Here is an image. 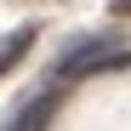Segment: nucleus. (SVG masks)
Here are the masks:
<instances>
[{"label": "nucleus", "instance_id": "nucleus-1", "mask_svg": "<svg viewBox=\"0 0 131 131\" xmlns=\"http://www.w3.org/2000/svg\"><path fill=\"white\" fill-rule=\"evenodd\" d=\"M103 63H125V51H120L114 34H91V40H80V46H69V51L57 57V74L63 80H80V74L103 69Z\"/></svg>", "mask_w": 131, "mask_h": 131}, {"label": "nucleus", "instance_id": "nucleus-2", "mask_svg": "<svg viewBox=\"0 0 131 131\" xmlns=\"http://www.w3.org/2000/svg\"><path fill=\"white\" fill-rule=\"evenodd\" d=\"M29 46H34V29H12V34H0V74H12L17 63L29 57Z\"/></svg>", "mask_w": 131, "mask_h": 131}, {"label": "nucleus", "instance_id": "nucleus-3", "mask_svg": "<svg viewBox=\"0 0 131 131\" xmlns=\"http://www.w3.org/2000/svg\"><path fill=\"white\" fill-rule=\"evenodd\" d=\"M51 108H57V97H34L23 114H17L6 131H46V120H51Z\"/></svg>", "mask_w": 131, "mask_h": 131}]
</instances>
